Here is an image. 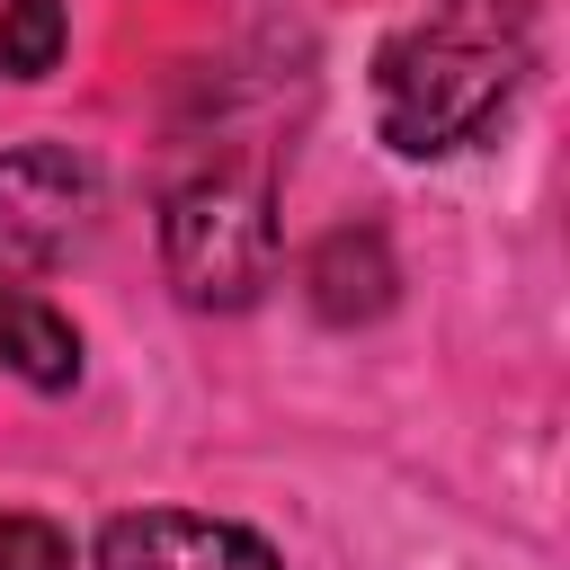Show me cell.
<instances>
[{"mask_svg": "<svg viewBox=\"0 0 570 570\" xmlns=\"http://www.w3.org/2000/svg\"><path fill=\"white\" fill-rule=\"evenodd\" d=\"M534 71V0H428L374 53V134L401 160L463 151Z\"/></svg>", "mask_w": 570, "mask_h": 570, "instance_id": "6da1fadb", "label": "cell"}, {"mask_svg": "<svg viewBox=\"0 0 570 570\" xmlns=\"http://www.w3.org/2000/svg\"><path fill=\"white\" fill-rule=\"evenodd\" d=\"M392 303V249L383 232H330L312 249V312L321 321H374Z\"/></svg>", "mask_w": 570, "mask_h": 570, "instance_id": "8992f818", "label": "cell"}, {"mask_svg": "<svg viewBox=\"0 0 570 570\" xmlns=\"http://www.w3.org/2000/svg\"><path fill=\"white\" fill-rule=\"evenodd\" d=\"M160 267L178 303L196 312H240L276 276V169L258 151L240 160H196L160 196Z\"/></svg>", "mask_w": 570, "mask_h": 570, "instance_id": "7a4b0ae2", "label": "cell"}, {"mask_svg": "<svg viewBox=\"0 0 570 570\" xmlns=\"http://www.w3.org/2000/svg\"><path fill=\"white\" fill-rule=\"evenodd\" d=\"M0 365L18 383H36V392H71L80 383V330L36 285H18L9 267H0Z\"/></svg>", "mask_w": 570, "mask_h": 570, "instance_id": "5b68a950", "label": "cell"}, {"mask_svg": "<svg viewBox=\"0 0 570 570\" xmlns=\"http://www.w3.org/2000/svg\"><path fill=\"white\" fill-rule=\"evenodd\" d=\"M98 223V169L71 142L0 151V267H62Z\"/></svg>", "mask_w": 570, "mask_h": 570, "instance_id": "3957f363", "label": "cell"}, {"mask_svg": "<svg viewBox=\"0 0 570 570\" xmlns=\"http://www.w3.org/2000/svg\"><path fill=\"white\" fill-rule=\"evenodd\" d=\"M62 36H71L62 0H0V71L9 80H45L62 62Z\"/></svg>", "mask_w": 570, "mask_h": 570, "instance_id": "52a82bcc", "label": "cell"}, {"mask_svg": "<svg viewBox=\"0 0 570 570\" xmlns=\"http://www.w3.org/2000/svg\"><path fill=\"white\" fill-rule=\"evenodd\" d=\"M98 570H285L249 525L196 508H125L98 525Z\"/></svg>", "mask_w": 570, "mask_h": 570, "instance_id": "277c9868", "label": "cell"}, {"mask_svg": "<svg viewBox=\"0 0 570 570\" xmlns=\"http://www.w3.org/2000/svg\"><path fill=\"white\" fill-rule=\"evenodd\" d=\"M0 570H71V534L53 517L0 508Z\"/></svg>", "mask_w": 570, "mask_h": 570, "instance_id": "ba28073f", "label": "cell"}]
</instances>
